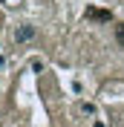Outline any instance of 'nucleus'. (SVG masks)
Masks as SVG:
<instances>
[{
    "label": "nucleus",
    "mask_w": 124,
    "mask_h": 127,
    "mask_svg": "<svg viewBox=\"0 0 124 127\" xmlns=\"http://www.w3.org/2000/svg\"><path fill=\"white\" fill-rule=\"evenodd\" d=\"M84 17H87V20H95V23H110V20H113V12H110V9H95V6H87Z\"/></svg>",
    "instance_id": "obj_1"
},
{
    "label": "nucleus",
    "mask_w": 124,
    "mask_h": 127,
    "mask_svg": "<svg viewBox=\"0 0 124 127\" xmlns=\"http://www.w3.org/2000/svg\"><path fill=\"white\" fill-rule=\"evenodd\" d=\"M29 40H35V26L32 23H23L15 29V43H29Z\"/></svg>",
    "instance_id": "obj_2"
},
{
    "label": "nucleus",
    "mask_w": 124,
    "mask_h": 127,
    "mask_svg": "<svg viewBox=\"0 0 124 127\" xmlns=\"http://www.w3.org/2000/svg\"><path fill=\"white\" fill-rule=\"evenodd\" d=\"M116 40H118V46H124V23L116 26Z\"/></svg>",
    "instance_id": "obj_3"
},
{
    "label": "nucleus",
    "mask_w": 124,
    "mask_h": 127,
    "mask_svg": "<svg viewBox=\"0 0 124 127\" xmlns=\"http://www.w3.org/2000/svg\"><path fill=\"white\" fill-rule=\"evenodd\" d=\"M0 3H3V6H9V9H15V6H20V3H23V0H0Z\"/></svg>",
    "instance_id": "obj_4"
},
{
    "label": "nucleus",
    "mask_w": 124,
    "mask_h": 127,
    "mask_svg": "<svg viewBox=\"0 0 124 127\" xmlns=\"http://www.w3.org/2000/svg\"><path fill=\"white\" fill-rule=\"evenodd\" d=\"M0 29H3V12H0Z\"/></svg>",
    "instance_id": "obj_5"
}]
</instances>
